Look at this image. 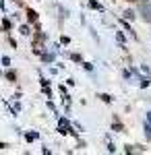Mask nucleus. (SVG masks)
Listing matches in <instances>:
<instances>
[{"mask_svg":"<svg viewBox=\"0 0 151 155\" xmlns=\"http://www.w3.org/2000/svg\"><path fill=\"white\" fill-rule=\"evenodd\" d=\"M27 15H29V21H35V19H37V15H35L33 11H29V12H27Z\"/></svg>","mask_w":151,"mask_h":155,"instance_id":"obj_1","label":"nucleus"},{"mask_svg":"<svg viewBox=\"0 0 151 155\" xmlns=\"http://www.w3.org/2000/svg\"><path fill=\"white\" fill-rule=\"evenodd\" d=\"M145 134H147V139H151V126H145Z\"/></svg>","mask_w":151,"mask_h":155,"instance_id":"obj_2","label":"nucleus"},{"mask_svg":"<svg viewBox=\"0 0 151 155\" xmlns=\"http://www.w3.org/2000/svg\"><path fill=\"white\" fill-rule=\"evenodd\" d=\"M124 15H126V19H133V17H135V12H133V11H126Z\"/></svg>","mask_w":151,"mask_h":155,"instance_id":"obj_3","label":"nucleus"}]
</instances>
